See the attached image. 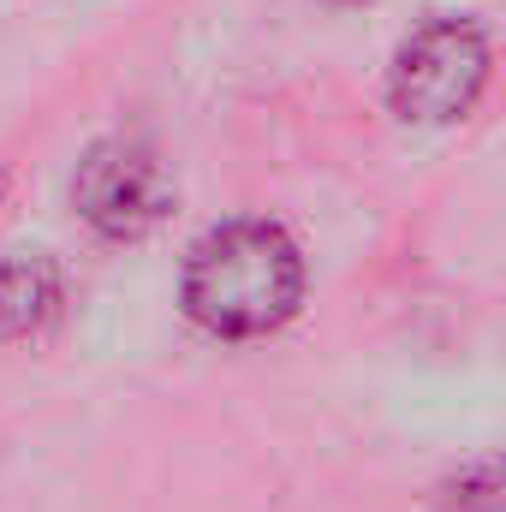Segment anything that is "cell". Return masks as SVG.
<instances>
[{"mask_svg": "<svg viewBox=\"0 0 506 512\" xmlns=\"http://www.w3.org/2000/svg\"><path fill=\"white\" fill-rule=\"evenodd\" d=\"M0 191H6V185H0Z\"/></svg>", "mask_w": 506, "mask_h": 512, "instance_id": "obj_7", "label": "cell"}, {"mask_svg": "<svg viewBox=\"0 0 506 512\" xmlns=\"http://www.w3.org/2000/svg\"><path fill=\"white\" fill-rule=\"evenodd\" d=\"M328 6H364V0H328Z\"/></svg>", "mask_w": 506, "mask_h": 512, "instance_id": "obj_6", "label": "cell"}, {"mask_svg": "<svg viewBox=\"0 0 506 512\" xmlns=\"http://www.w3.org/2000/svg\"><path fill=\"white\" fill-rule=\"evenodd\" d=\"M179 292L197 328L221 340H256L292 322L304 298V251L280 221L239 215L191 245Z\"/></svg>", "mask_w": 506, "mask_h": 512, "instance_id": "obj_1", "label": "cell"}, {"mask_svg": "<svg viewBox=\"0 0 506 512\" xmlns=\"http://www.w3.org/2000/svg\"><path fill=\"white\" fill-rule=\"evenodd\" d=\"M60 310V262L42 251L6 256L0 262V346L30 340Z\"/></svg>", "mask_w": 506, "mask_h": 512, "instance_id": "obj_4", "label": "cell"}, {"mask_svg": "<svg viewBox=\"0 0 506 512\" xmlns=\"http://www.w3.org/2000/svg\"><path fill=\"white\" fill-rule=\"evenodd\" d=\"M441 512H506V453L453 471L441 483Z\"/></svg>", "mask_w": 506, "mask_h": 512, "instance_id": "obj_5", "label": "cell"}, {"mask_svg": "<svg viewBox=\"0 0 506 512\" xmlns=\"http://www.w3.org/2000/svg\"><path fill=\"white\" fill-rule=\"evenodd\" d=\"M489 30L471 18H429L417 24L387 66V102L405 126H453L489 90Z\"/></svg>", "mask_w": 506, "mask_h": 512, "instance_id": "obj_2", "label": "cell"}, {"mask_svg": "<svg viewBox=\"0 0 506 512\" xmlns=\"http://www.w3.org/2000/svg\"><path fill=\"white\" fill-rule=\"evenodd\" d=\"M72 209L114 245L149 239L173 209V173L143 137H102L72 173Z\"/></svg>", "mask_w": 506, "mask_h": 512, "instance_id": "obj_3", "label": "cell"}]
</instances>
